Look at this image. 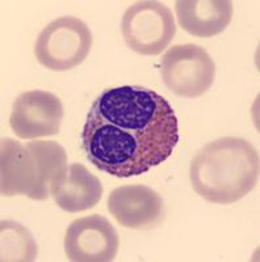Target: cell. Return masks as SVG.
Returning <instances> with one entry per match:
<instances>
[{
  "label": "cell",
  "mask_w": 260,
  "mask_h": 262,
  "mask_svg": "<svg viewBox=\"0 0 260 262\" xmlns=\"http://www.w3.org/2000/svg\"><path fill=\"white\" fill-rule=\"evenodd\" d=\"M177 142V117L170 102L138 85L100 93L82 131L88 161L121 179L141 176L165 163Z\"/></svg>",
  "instance_id": "1"
},
{
  "label": "cell",
  "mask_w": 260,
  "mask_h": 262,
  "mask_svg": "<svg viewBox=\"0 0 260 262\" xmlns=\"http://www.w3.org/2000/svg\"><path fill=\"white\" fill-rule=\"evenodd\" d=\"M259 154L242 138L225 137L209 142L191 163L192 188L201 198L217 205L242 200L259 181Z\"/></svg>",
  "instance_id": "2"
},
{
  "label": "cell",
  "mask_w": 260,
  "mask_h": 262,
  "mask_svg": "<svg viewBox=\"0 0 260 262\" xmlns=\"http://www.w3.org/2000/svg\"><path fill=\"white\" fill-rule=\"evenodd\" d=\"M2 195H25L46 201L51 185L67 170V154L53 140L21 144L11 138L2 139Z\"/></svg>",
  "instance_id": "3"
},
{
  "label": "cell",
  "mask_w": 260,
  "mask_h": 262,
  "mask_svg": "<svg viewBox=\"0 0 260 262\" xmlns=\"http://www.w3.org/2000/svg\"><path fill=\"white\" fill-rule=\"evenodd\" d=\"M92 42V33L84 21L74 16H62L42 29L34 54L50 71H69L86 60Z\"/></svg>",
  "instance_id": "4"
},
{
  "label": "cell",
  "mask_w": 260,
  "mask_h": 262,
  "mask_svg": "<svg viewBox=\"0 0 260 262\" xmlns=\"http://www.w3.org/2000/svg\"><path fill=\"white\" fill-rule=\"evenodd\" d=\"M126 45L141 55H159L176 34L172 11L161 2H137L129 7L121 21Z\"/></svg>",
  "instance_id": "5"
},
{
  "label": "cell",
  "mask_w": 260,
  "mask_h": 262,
  "mask_svg": "<svg viewBox=\"0 0 260 262\" xmlns=\"http://www.w3.org/2000/svg\"><path fill=\"white\" fill-rule=\"evenodd\" d=\"M162 79L182 97H200L214 83L215 64L204 48L194 43L175 45L162 58Z\"/></svg>",
  "instance_id": "6"
},
{
  "label": "cell",
  "mask_w": 260,
  "mask_h": 262,
  "mask_svg": "<svg viewBox=\"0 0 260 262\" xmlns=\"http://www.w3.org/2000/svg\"><path fill=\"white\" fill-rule=\"evenodd\" d=\"M118 247L116 228L99 214L75 219L65 236V253L74 262L113 261Z\"/></svg>",
  "instance_id": "7"
},
{
  "label": "cell",
  "mask_w": 260,
  "mask_h": 262,
  "mask_svg": "<svg viewBox=\"0 0 260 262\" xmlns=\"http://www.w3.org/2000/svg\"><path fill=\"white\" fill-rule=\"evenodd\" d=\"M63 116L58 96L46 91H28L13 102L9 126L20 139H37L58 134Z\"/></svg>",
  "instance_id": "8"
},
{
  "label": "cell",
  "mask_w": 260,
  "mask_h": 262,
  "mask_svg": "<svg viewBox=\"0 0 260 262\" xmlns=\"http://www.w3.org/2000/svg\"><path fill=\"white\" fill-rule=\"evenodd\" d=\"M108 211L125 228L151 229L165 217V202L149 186L126 185L111 191Z\"/></svg>",
  "instance_id": "9"
},
{
  "label": "cell",
  "mask_w": 260,
  "mask_h": 262,
  "mask_svg": "<svg viewBox=\"0 0 260 262\" xmlns=\"http://www.w3.org/2000/svg\"><path fill=\"white\" fill-rule=\"evenodd\" d=\"M51 196L66 212H82L93 209L103 196V184L84 165H69L61 179L51 185Z\"/></svg>",
  "instance_id": "10"
},
{
  "label": "cell",
  "mask_w": 260,
  "mask_h": 262,
  "mask_svg": "<svg viewBox=\"0 0 260 262\" xmlns=\"http://www.w3.org/2000/svg\"><path fill=\"white\" fill-rule=\"evenodd\" d=\"M177 23L196 37H213L224 32L234 13L229 0H177L175 3Z\"/></svg>",
  "instance_id": "11"
},
{
  "label": "cell",
  "mask_w": 260,
  "mask_h": 262,
  "mask_svg": "<svg viewBox=\"0 0 260 262\" xmlns=\"http://www.w3.org/2000/svg\"><path fill=\"white\" fill-rule=\"evenodd\" d=\"M0 247L2 261H34L37 257V244L32 233L24 226L11 221L0 224Z\"/></svg>",
  "instance_id": "12"
}]
</instances>
